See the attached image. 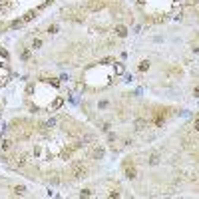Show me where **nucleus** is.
Masks as SVG:
<instances>
[{"instance_id":"obj_1","label":"nucleus","mask_w":199,"mask_h":199,"mask_svg":"<svg viewBox=\"0 0 199 199\" xmlns=\"http://www.w3.org/2000/svg\"><path fill=\"white\" fill-rule=\"evenodd\" d=\"M70 175L76 177V179L78 177H86V165H84L82 161H76V163L70 167Z\"/></svg>"},{"instance_id":"obj_2","label":"nucleus","mask_w":199,"mask_h":199,"mask_svg":"<svg viewBox=\"0 0 199 199\" xmlns=\"http://www.w3.org/2000/svg\"><path fill=\"white\" fill-rule=\"evenodd\" d=\"M104 153H106V149L98 146V147H94V149H92L90 157H92V159H102V157H104Z\"/></svg>"},{"instance_id":"obj_3","label":"nucleus","mask_w":199,"mask_h":199,"mask_svg":"<svg viewBox=\"0 0 199 199\" xmlns=\"http://www.w3.org/2000/svg\"><path fill=\"white\" fill-rule=\"evenodd\" d=\"M133 127H135V132H143V129L147 127V121L143 118H138L135 121H133Z\"/></svg>"},{"instance_id":"obj_4","label":"nucleus","mask_w":199,"mask_h":199,"mask_svg":"<svg viewBox=\"0 0 199 199\" xmlns=\"http://www.w3.org/2000/svg\"><path fill=\"white\" fill-rule=\"evenodd\" d=\"M113 32H116L118 38H126V36H127V28L124 26V24H118V26L113 28Z\"/></svg>"},{"instance_id":"obj_5","label":"nucleus","mask_w":199,"mask_h":199,"mask_svg":"<svg viewBox=\"0 0 199 199\" xmlns=\"http://www.w3.org/2000/svg\"><path fill=\"white\" fill-rule=\"evenodd\" d=\"M102 8H104V2H102V0H92V2H90V4H88V10H102Z\"/></svg>"},{"instance_id":"obj_6","label":"nucleus","mask_w":199,"mask_h":199,"mask_svg":"<svg viewBox=\"0 0 199 199\" xmlns=\"http://www.w3.org/2000/svg\"><path fill=\"white\" fill-rule=\"evenodd\" d=\"M126 177L127 179H135V177H138V171H135V167H133V165L132 167H129V165L126 167Z\"/></svg>"},{"instance_id":"obj_7","label":"nucleus","mask_w":199,"mask_h":199,"mask_svg":"<svg viewBox=\"0 0 199 199\" xmlns=\"http://www.w3.org/2000/svg\"><path fill=\"white\" fill-rule=\"evenodd\" d=\"M157 163H159V153H151L147 157V165H157Z\"/></svg>"},{"instance_id":"obj_8","label":"nucleus","mask_w":199,"mask_h":199,"mask_svg":"<svg viewBox=\"0 0 199 199\" xmlns=\"http://www.w3.org/2000/svg\"><path fill=\"white\" fill-rule=\"evenodd\" d=\"M62 104H64V100H62V98H56V100H54V104L50 106V110H52V112H56V110H60V108H62Z\"/></svg>"},{"instance_id":"obj_9","label":"nucleus","mask_w":199,"mask_h":199,"mask_svg":"<svg viewBox=\"0 0 199 199\" xmlns=\"http://www.w3.org/2000/svg\"><path fill=\"white\" fill-rule=\"evenodd\" d=\"M113 72L118 74V76H121V74L126 72V68H124V64H119V62H116V64H113Z\"/></svg>"},{"instance_id":"obj_10","label":"nucleus","mask_w":199,"mask_h":199,"mask_svg":"<svg viewBox=\"0 0 199 199\" xmlns=\"http://www.w3.org/2000/svg\"><path fill=\"white\" fill-rule=\"evenodd\" d=\"M138 68H139V72H146V70H149V60H141Z\"/></svg>"},{"instance_id":"obj_11","label":"nucleus","mask_w":199,"mask_h":199,"mask_svg":"<svg viewBox=\"0 0 199 199\" xmlns=\"http://www.w3.org/2000/svg\"><path fill=\"white\" fill-rule=\"evenodd\" d=\"M0 147H2V151H6V149H10V147H12V141H10V139H2Z\"/></svg>"},{"instance_id":"obj_12","label":"nucleus","mask_w":199,"mask_h":199,"mask_svg":"<svg viewBox=\"0 0 199 199\" xmlns=\"http://www.w3.org/2000/svg\"><path fill=\"white\" fill-rule=\"evenodd\" d=\"M14 193H16V195H24V193H26V187H24V185L14 187Z\"/></svg>"},{"instance_id":"obj_13","label":"nucleus","mask_w":199,"mask_h":199,"mask_svg":"<svg viewBox=\"0 0 199 199\" xmlns=\"http://www.w3.org/2000/svg\"><path fill=\"white\" fill-rule=\"evenodd\" d=\"M40 46H42V40H40V38H36V40L32 42V48H34V50H38Z\"/></svg>"},{"instance_id":"obj_14","label":"nucleus","mask_w":199,"mask_h":199,"mask_svg":"<svg viewBox=\"0 0 199 199\" xmlns=\"http://www.w3.org/2000/svg\"><path fill=\"white\" fill-rule=\"evenodd\" d=\"M48 32H50V34H56V32H58V24H50Z\"/></svg>"},{"instance_id":"obj_15","label":"nucleus","mask_w":199,"mask_h":199,"mask_svg":"<svg viewBox=\"0 0 199 199\" xmlns=\"http://www.w3.org/2000/svg\"><path fill=\"white\" fill-rule=\"evenodd\" d=\"M20 56H22L24 60H28V58H30V52H28V50H22V52H20Z\"/></svg>"},{"instance_id":"obj_16","label":"nucleus","mask_w":199,"mask_h":199,"mask_svg":"<svg viewBox=\"0 0 199 199\" xmlns=\"http://www.w3.org/2000/svg\"><path fill=\"white\" fill-rule=\"evenodd\" d=\"M80 195H82V197H84V195H86V197H90V195H92V191H90V189H84V191L80 193Z\"/></svg>"},{"instance_id":"obj_17","label":"nucleus","mask_w":199,"mask_h":199,"mask_svg":"<svg viewBox=\"0 0 199 199\" xmlns=\"http://www.w3.org/2000/svg\"><path fill=\"white\" fill-rule=\"evenodd\" d=\"M193 129H195V132H199V118L193 121Z\"/></svg>"},{"instance_id":"obj_18","label":"nucleus","mask_w":199,"mask_h":199,"mask_svg":"<svg viewBox=\"0 0 199 199\" xmlns=\"http://www.w3.org/2000/svg\"><path fill=\"white\" fill-rule=\"evenodd\" d=\"M46 82H50L52 86H58V80H54V78H50V80H46Z\"/></svg>"},{"instance_id":"obj_19","label":"nucleus","mask_w":199,"mask_h":199,"mask_svg":"<svg viewBox=\"0 0 199 199\" xmlns=\"http://www.w3.org/2000/svg\"><path fill=\"white\" fill-rule=\"evenodd\" d=\"M26 92H28V94H32V92H34V84H30V86L26 88Z\"/></svg>"},{"instance_id":"obj_20","label":"nucleus","mask_w":199,"mask_h":199,"mask_svg":"<svg viewBox=\"0 0 199 199\" xmlns=\"http://www.w3.org/2000/svg\"><path fill=\"white\" fill-rule=\"evenodd\" d=\"M193 94H197V98H199V86H197V88H193Z\"/></svg>"},{"instance_id":"obj_21","label":"nucleus","mask_w":199,"mask_h":199,"mask_svg":"<svg viewBox=\"0 0 199 199\" xmlns=\"http://www.w3.org/2000/svg\"><path fill=\"white\" fill-rule=\"evenodd\" d=\"M138 2H139V4H146V2H147V0H138Z\"/></svg>"},{"instance_id":"obj_22","label":"nucleus","mask_w":199,"mask_h":199,"mask_svg":"<svg viewBox=\"0 0 199 199\" xmlns=\"http://www.w3.org/2000/svg\"><path fill=\"white\" fill-rule=\"evenodd\" d=\"M197 189H199V185H197Z\"/></svg>"}]
</instances>
